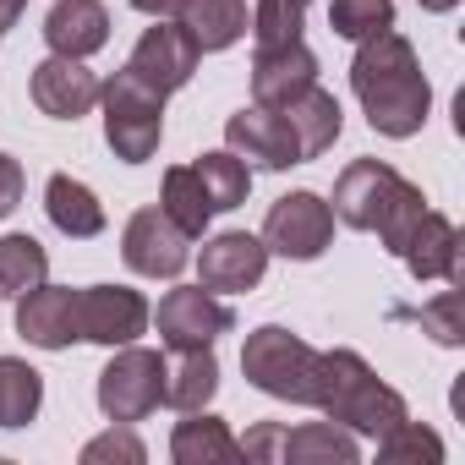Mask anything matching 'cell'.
<instances>
[{"label":"cell","instance_id":"8d00e7d4","mask_svg":"<svg viewBox=\"0 0 465 465\" xmlns=\"http://www.w3.org/2000/svg\"><path fill=\"white\" fill-rule=\"evenodd\" d=\"M23 6H28V0H0V34H6V28L23 17Z\"/></svg>","mask_w":465,"mask_h":465},{"label":"cell","instance_id":"ac0fdd59","mask_svg":"<svg viewBox=\"0 0 465 465\" xmlns=\"http://www.w3.org/2000/svg\"><path fill=\"white\" fill-rule=\"evenodd\" d=\"M400 258L416 280H460V230H454V219H443L438 208H421Z\"/></svg>","mask_w":465,"mask_h":465},{"label":"cell","instance_id":"f546056e","mask_svg":"<svg viewBox=\"0 0 465 465\" xmlns=\"http://www.w3.org/2000/svg\"><path fill=\"white\" fill-rule=\"evenodd\" d=\"M378 460L383 465H438L443 460V438L432 432V427H421V421H400V427H389L383 438H378Z\"/></svg>","mask_w":465,"mask_h":465},{"label":"cell","instance_id":"ffe728a7","mask_svg":"<svg viewBox=\"0 0 465 465\" xmlns=\"http://www.w3.org/2000/svg\"><path fill=\"white\" fill-rule=\"evenodd\" d=\"M274 460L280 465H356L361 460V443L351 427L340 421H302V427H280V443H274Z\"/></svg>","mask_w":465,"mask_h":465},{"label":"cell","instance_id":"484cf974","mask_svg":"<svg viewBox=\"0 0 465 465\" xmlns=\"http://www.w3.org/2000/svg\"><path fill=\"white\" fill-rule=\"evenodd\" d=\"M192 170H197V181H203V192H208L213 213H224V208H242V203H247V192H252V170H247V159H236L230 148H213V153H203Z\"/></svg>","mask_w":465,"mask_h":465},{"label":"cell","instance_id":"52a82bcc","mask_svg":"<svg viewBox=\"0 0 465 465\" xmlns=\"http://www.w3.org/2000/svg\"><path fill=\"white\" fill-rule=\"evenodd\" d=\"M121 258L143 280H175L192 263V236L164 208H137L121 230Z\"/></svg>","mask_w":465,"mask_h":465},{"label":"cell","instance_id":"4dcf8cb0","mask_svg":"<svg viewBox=\"0 0 465 465\" xmlns=\"http://www.w3.org/2000/svg\"><path fill=\"white\" fill-rule=\"evenodd\" d=\"M329 28L340 39L361 45V39L394 28V0H334V6H329Z\"/></svg>","mask_w":465,"mask_h":465},{"label":"cell","instance_id":"d590c367","mask_svg":"<svg viewBox=\"0 0 465 465\" xmlns=\"http://www.w3.org/2000/svg\"><path fill=\"white\" fill-rule=\"evenodd\" d=\"M132 12H143V17H164V23H181L186 0H132Z\"/></svg>","mask_w":465,"mask_h":465},{"label":"cell","instance_id":"9a60e30c","mask_svg":"<svg viewBox=\"0 0 465 465\" xmlns=\"http://www.w3.org/2000/svg\"><path fill=\"white\" fill-rule=\"evenodd\" d=\"M28 88H34V104H39L45 115H55V121H83V115L99 104V77H94L83 61H72V55L39 61Z\"/></svg>","mask_w":465,"mask_h":465},{"label":"cell","instance_id":"5b68a950","mask_svg":"<svg viewBox=\"0 0 465 465\" xmlns=\"http://www.w3.org/2000/svg\"><path fill=\"white\" fill-rule=\"evenodd\" d=\"M159 394H164V356L148 351V345H115L110 367L99 372V411L110 421H143L159 411Z\"/></svg>","mask_w":465,"mask_h":465},{"label":"cell","instance_id":"f35d334b","mask_svg":"<svg viewBox=\"0 0 465 465\" xmlns=\"http://www.w3.org/2000/svg\"><path fill=\"white\" fill-rule=\"evenodd\" d=\"M302 6H307V0H302Z\"/></svg>","mask_w":465,"mask_h":465},{"label":"cell","instance_id":"1f68e13d","mask_svg":"<svg viewBox=\"0 0 465 465\" xmlns=\"http://www.w3.org/2000/svg\"><path fill=\"white\" fill-rule=\"evenodd\" d=\"M143 460H148V449H143V438L126 421H115L110 432L83 443V465H143Z\"/></svg>","mask_w":465,"mask_h":465},{"label":"cell","instance_id":"7a4b0ae2","mask_svg":"<svg viewBox=\"0 0 465 465\" xmlns=\"http://www.w3.org/2000/svg\"><path fill=\"white\" fill-rule=\"evenodd\" d=\"M312 405L329 416V421H340V427H351V432H367V438H383L389 427H400L411 411H405V394L400 389H389L356 351H318V394H312Z\"/></svg>","mask_w":465,"mask_h":465},{"label":"cell","instance_id":"83f0119b","mask_svg":"<svg viewBox=\"0 0 465 465\" xmlns=\"http://www.w3.org/2000/svg\"><path fill=\"white\" fill-rule=\"evenodd\" d=\"M50 280V252L34 236H0V296H28Z\"/></svg>","mask_w":465,"mask_h":465},{"label":"cell","instance_id":"836d02e7","mask_svg":"<svg viewBox=\"0 0 465 465\" xmlns=\"http://www.w3.org/2000/svg\"><path fill=\"white\" fill-rule=\"evenodd\" d=\"M416 323L438 340V345H460L465 340V329H460V291H443V296H432L421 312H416Z\"/></svg>","mask_w":465,"mask_h":465},{"label":"cell","instance_id":"4316f807","mask_svg":"<svg viewBox=\"0 0 465 465\" xmlns=\"http://www.w3.org/2000/svg\"><path fill=\"white\" fill-rule=\"evenodd\" d=\"M39 405H45V378L17 356H0V427H28Z\"/></svg>","mask_w":465,"mask_h":465},{"label":"cell","instance_id":"4fadbf2b","mask_svg":"<svg viewBox=\"0 0 465 465\" xmlns=\"http://www.w3.org/2000/svg\"><path fill=\"white\" fill-rule=\"evenodd\" d=\"M224 143H230V153H236V159H247V164H258V170H291V164H302L296 132H291L285 115L269 110V104L236 110V115L224 121Z\"/></svg>","mask_w":465,"mask_h":465},{"label":"cell","instance_id":"e0dca14e","mask_svg":"<svg viewBox=\"0 0 465 465\" xmlns=\"http://www.w3.org/2000/svg\"><path fill=\"white\" fill-rule=\"evenodd\" d=\"M318 83V55L307 45H285V50H252V104L280 110L285 99H296L302 88Z\"/></svg>","mask_w":465,"mask_h":465},{"label":"cell","instance_id":"44dd1931","mask_svg":"<svg viewBox=\"0 0 465 465\" xmlns=\"http://www.w3.org/2000/svg\"><path fill=\"white\" fill-rule=\"evenodd\" d=\"M170 460L175 465H230V460H242V443L219 416L186 411V421H175L170 432Z\"/></svg>","mask_w":465,"mask_h":465},{"label":"cell","instance_id":"2e32d148","mask_svg":"<svg viewBox=\"0 0 465 465\" xmlns=\"http://www.w3.org/2000/svg\"><path fill=\"white\" fill-rule=\"evenodd\" d=\"M45 45L50 55H72V61L99 55L110 45V12L99 0H55L45 17Z\"/></svg>","mask_w":465,"mask_h":465},{"label":"cell","instance_id":"5bb4252c","mask_svg":"<svg viewBox=\"0 0 465 465\" xmlns=\"http://www.w3.org/2000/svg\"><path fill=\"white\" fill-rule=\"evenodd\" d=\"M17 334L39 351H66L77 334V291L72 285H34L28 296H17Z\"/></svg>","mask_w":465,"mask_h":465},{"label":"cell","instance_id":"d6a6232c","mask_svg":"<svg viewBox=\"0 0 465 465\" xmlns=\"http://www.w3.org/2000/svg\"><path fill=\"white\" fill-rule=\"evenodd\" d=\"M421 208H427V197H421V186H405V197L389 208V219L378 224V242L400 258V247H405V236L416 230V219H421Z\"/></svg>","mask_w":465,"mask_h":465},{"label":"cell","instance_id":"8992f818","mask_svg":"<svg viewBox=\"0 0 465 465\" xmlns=\"http://www.w3.org/2000/svg\"><path fill=\"white\" fill-rule=\"evenodd\" d=\"M329 242H334V208L318 192H285L263 219V247L291 258V263L323 258Z\"/></svg>","mask_w":465,"mask_h":465},{"label":"cell","instance_id":"e575fe53","mask_svg":"<svg viewBox=\"0 0 465 465\" xmlns=\"http://www.w3.org/2000/svg\"><path fill=\"white\" fill-rule=\"evenodd\" d=\"M17 203H23V164L12 153H0V219H6Z\"/></svg>","mask_w":465,"mask_h":465},{"label":"cell","instance_id":"d4e9b609","mask_svg":"<svg viewBox=\"0 0 465 465\" xmlns=\"http://www.w3.org/2000/svg\"><path fill=\"white\" fill-rule=\"evenodd\" d=\"M159 208L186 230V236L197 242L203 230H208V219H213V203H208V192H203V181H197V170L192 164H175V170H164V192H159Z\"/></svg>","mask_w":465,"mask_h":465},{"label":"cell","instance_id":"8fae6325","mask_svg":"<svg viewBox=\"0 0 465 465\" xmlns=\"http://www.w3.org/2000/svg\"><path fill=\"white\" fill-rule=\"evenodd\" d=\"M77 334L94 345H132L148 334V302L132 285H88L77 291Z\"/></svg>","mask_w":465,"mask_h":465},{"label":"cell","instance_id":"7402d4cb","mask_svg":"<svg viewBox=\"0 0 465 465\" xmlns=\"http://www.w3.org/2000/svg\"><path fill=\"white\" fill-rule=\"evenodd\" d=\"M45 213H50V224L61 230V236H72V242H94L99 230H104V203H99L94 186H83L77 175H50V186H45Z\"/></svg>","mask_w":465,"mask_h":465},{"label":"cell","instance_id":"cb8c5ba5","mask_svg":"<svg viewBox=\"0 0 465 465\" xmlns=\"http://www.w3.org/2000/svg\"><path fill=\"white\" fill-rule=\"evenodd\" d=\"M181 28L192 34V45L203 55L208 50H230L247 34V0H186Z\"/></svg>","mask_w":465,"mask_h":465},{"label":"cell","instance_id":"30bf717a","mask_svg":"<svg viewBox=\"0 0 465 465\" xmlns=\"http://www.w3.org/2000/svg\"><path fill=\"white\" fill-rule=\"evenodd\" d=\"M148 318L159 323V340L170 351H197V345H213L219 334L236 329V312H230L213 291H203V285H175L159 302V312H148Z\"/></svg>","mask_w":465,"mask_h":465},{"label":"cell","instance_id":"ba28073f","mask_svg":"<svg viewBox=\"0 0 465 465\" xmlns=\"http://www.w3.org/2000/svg\"><path fill=\"white\" fill-rule=\"evenodd\" d=\"M405 175L394 170V164H383V159H356V164H345L340 170V181H334V219L340 224H351V230H378L383 219H389V208L405 197Z\"/></svg>","mask_w":465,"mask_h":465},{"label":"cell","instance_id":"3957f363","mask_svg":"<svg viewBox=\"0 0 465 465\" xmlns=\"http://www.w3.org/2000/svg\"><path fill=\"white\" fill-rule=\"evenodd\" d=\"M242 372H247V383L263 389L269 400L312 405V394H318V351H312L302 334L280 329V323H263V329L247 334V345H242Z\"/></svg>","mask_w":465,"mask_h":465},{"label":"cell","instance_id":"d6986e66","mask_svg":"<svg viewBox=\"0 0 465 465\" xmlns=\"http://www.w3.org/2000/svg\"><path fill=\"white\" fill-rule=\"evenodd\" d=\"M280 115H285V126L296 132V148H302V164L307 159H318V153H329L334 143H340V126H345V110H340V99L329 94V88H302L296 99H285L280 104Z\"/></svg>","mask_w":465,"mask_h":465},{"label":"cell","instance_id":"f1b7e54d","mask_svg":"<svg viewBox=\"0 0 465 465\" xmlns=\"http://www.w3.org/2000/svg\"><path fill=\"white\" fill-rule=\"evenodd\" d=\"M302 28H307V6H302V0H258V6H252V39H258V50L302 45Z\"/></svg>","mask_w":465,"mask_h":465},{"label":"cell","instance_id":"6da1fadb","mask_svg":"<svg viewBox=\"0 0 465 465\" xmlns=\"http://www.w3.org/2000/svg\"><path fill=\"white\" fill-rule=\"evenodd\" d=\"M351 88H356V99L367 110V126L378 137H416L427 126L432 83H427L405 34L383 28V34L361 39L356 61H351Z\"/></svg>","mask_w":465,"mask_h":465},{"label":"cell","instance_id":"9c48e42d","mask_svg":"<svg viewBox=\"0 0 465 465\" xmlns=\"http://www.w3.org/2000/svg\"><path fill=\"white\" fill-rule=\"evenodd\" d=\"M197 61H203V50L192 45V34L181 28V23H164V17H153V28L132 45V55H126V72L143 83V88H153V94H175V88H186L192 77H197Z\"/></svg>","mask_w":465,"mask_h":465},{"label":"cell","instance_id":"74e56055","mask_svg":"<svg viewBox=\"0 0 465 465\" xmlns=\"http://www.w3.org/2000/svg\"><path fill=\"white\" fill-rule=\"evenodd\" d=\"M416 6H421V12H454L460 0H416Z\"/></svg>","mask_w":465,"mask_h":465},{"label":"cell","instance_id":"7c38bea8","mask_svg":"<svg viewBox=\"0 0 465 465\" xmlns=\"http://www.w3.org/2000/svg\"><path fill=\"white\" fill-rule=\"evenodd\" d=\"M269 269V247L263 236H247V230H224V236L203 242L197 252V285L213 296H242L263 280Z\"/></svg>","mask_w":465,"mask_h":465},{"label":"cell","instance_id":"277c9868","mask_svg":"<svg viewBox=\"0 0 465 465\" xmlns=\"http://www.w3.org/2000/svg\"><path fill=\"white\" fill-rule=\"evenodd\" d=\"M99 104H104V143L121 164H148L159 153L164 137V94L143 88L126 66L99 83Z\"/></svg>","mask_w":465,"mask_h":465},{"label":"cell","instance_id":"603a6c76","mask_svg":"<svg viewBox=\"0 0 465 465\" xmlns=\"http://www.w3.org/2000/svg\"><path fill=\"white\" fill-rule=\"evenodd\" d=\"M213 394H219L213 345L175 351V361H164V394H159V405H170V411H203Z\"/></svg>","mask_w":465,"mask_h":465}]
</instances>
